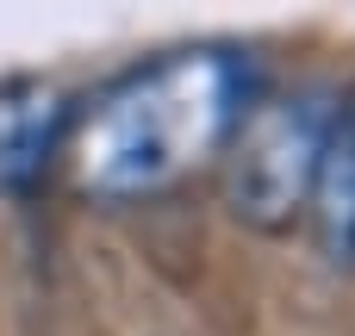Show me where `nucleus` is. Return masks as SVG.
<instances>
[{
  "label": "nucleus",
  "mask_w": 355,
  "mask_h": 336,
  "mask_svg": "<svg viewBox=\"0 0 355 336\" xmlns=\"http://www.w3.org/2000/svg\"><path fill=\"white\" fill-rule=\"evenodd\" d=\"M250 69L225 44L150 56L75 106L62 156L81 193L144 200L212 162L250 112Z\"/></svg>",
  "instance_id": "nucleus-1"
},
{
  "label": "nucleus",
  "mask_w": 355,
  "mask_h": 336,
  "mask_svg": "<svg viewBox=\"0 0 355 336\" xmlns=\"http://www.w3.org/2000/svg\"><path fill=\"white\" fill-rule=\"evenodd\" d=\"M337 106L331 94H281L262 100L237 118L231 131V168H225V200L243 224L256 231H287L312 212V181L331 143Z\"/></svg>",
  "instance_id": "nucleus-2"
},
{
  "label": "nucleus",
  "mask_w": 355,
  "mask_h": 336,
  "mask_svg": "<svg viewBox=\"0 0 355 336\" xmlns=\"http://www.w3.org/2000/svg\"><path fill=\"white\" fill-rule=\"evenodd\" d=\"M69 94L56 81H6L0 87V187H31L69 137Z\"/></svg>",
  "instance_id": "nucleus-3"
},
{
  "label": "nucleus",
  "mask_w": 355,
  "mask_h": 336,
  "mask_svg": "<svg viewBox=\"0 0 355 336\" xmlns=\"http://www.w3.org/2000/svg\"><path fill=\"white\" fill-rule=\"evenodd\" d=\"M306 218L318 231V249L337 268H355V106L337 112V125H331V143H324Z\"/></svg>",
  "instance_id": "nucleus-4"
}]
</instances>
